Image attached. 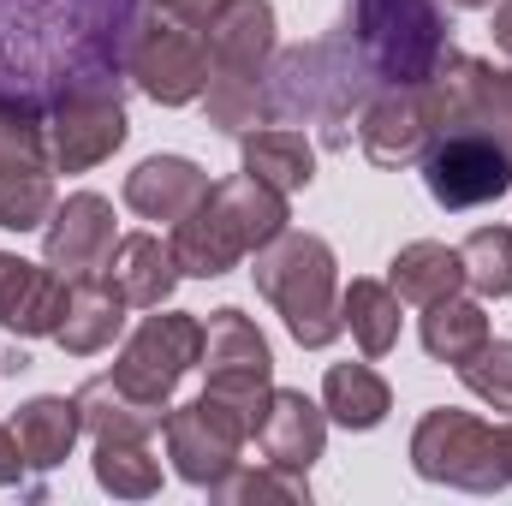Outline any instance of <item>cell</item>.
<instances>
[{"instance_id": "9c48e42d", "label": "cell", "mask_w": 512, "mask_h": 506, "mask_svg": "<svg viewBox=\"0 0 512 506\" xmlns=\"http://www.w3.org/2000/svg\"><path fill=\"white\" fill-rule=\"evenodd\" d=\"M203 358V322L185 316V310H161V316H143L137 334L120 346V364L108 376L126 387L131 399L143 405H173V387L185 381V370H197Z\"/></svg>"}, {"instance_id": "83f0119b", "label": "cell", "mask_w": 512, "mask_h": 506, "mask_svg": "<svg viewBox=\"0 0 512 506\" xmlns=\"http://www.w3.org/2000/svg\"><path fill=\"white\" fill-rule=\"evenodd\" d=\"M459 381H465L483 405H495L501 417H512V340H495V334H489V346L459 364Z\"/></svg>"}, {"instance_id": "e0dca14e", "label": "cell", "mask_w": 512, "mask_h": 506, "mask_svg": "<svg viewBox=\"0 0 512 506\" xmlns=\"http://www.w3.org/2000/svg\"><path fill=\"white\" fill-rule=\"evenodd\" d=\"M209 191V173L185 155H149L126 173V209L143 221H185Z\"/></svg>"}, {"instance_id": "6da1fadb", "label": "cell", "mask_w": 512, "mask_h": 506, "mask_svg": "<svg viewBox=\"0 0 512 506\" xmlns=\"http://www.w3.org/2000/svg\"><path fill=\"white\" fill-rule=\"evenodd\" d=\"M286 191L262 185L251 173H233L221 185L203 191V203L173 221V256H179V274H197V280H221L233 274L245 256H256L268 239L286 233Z\"/></svg>"}, {"instance_id": "52a82bcc", "label": "cell", "mask_w": 512, "mask_h": 506, "mask_svg": "<svg viewBox=\"0 0 512 506\" xmlns=\"http://www.w3.org/2000/svg\"><path fill=\"white\" fill-rule=\"evenodd\" d=\"M120 143H126L120 78H108V72L66 78V90L54 96V114H48V161H54V173H84V167L108 161Z\"/></svg>"}, {"instance_id": "836d02e7", "label": "cell", "mask_w": 512, "mask_h": 506, "mask_svg": "<svg viewBox=\"0 0 512 506\" xmlns=\"http://www.w3.org/2000/svg\"><path fill=\"white\" fill-rule=\"evenodd\" d=\"M501 429H507V453H512V417H507V423H501Z\"/></svg>"}, {"instance_id": "8992f818", "label": "cell", "mask_w": 512, "mask_h": 506, "mask_svg": "<svg viewBox=\"0 0 512 506\" xmlns=\"http://www.w3.org/2000/svg\"><path fill=\"white\" fill-rule=\"evenodd\" d=\"M161 435H167L173 471L185 483H197V489H215L239 465L245 441H256V423H251V411H239L233 399H221V393L203 387L191 405H167Z\"/></svg>"}, {"instance_id": "9a60e30c", "label": "cell", "mask_w": 512, "mask_h": 506, "mask_svg": "<svg viewBox=\"0 0 512 506\" xmlns=\"http://www.w3.org/2000/svg\"><path fill=\"white\" fill-rule=\"evenodd\" d=\"M66 292L72 280L54 274L48 262H24V256L0 251V328L24 334V340H54L60 316H66Z\"/></svg>"}, {"instance_id": "cb8c5ba5", "label": "cell", "mask_w": 512, "mask_h": 506, "mask_svg": "<svg viewBox=\"0 0 512 506\" xmlns=\"http://www.w3.org/2000/svg\"><path fill=\"white\" fill-rule=\"evenodd\" d=\"M340 322L352 328L364 358H387L399 346V292L387 280H352L340 292Z\"/></svg>"}, {"instance_id": "5bb4252c", "label": "cell", "mask_w": 512, "mask_h": 506, "mask_svg": "<svg viewBox=\"0 0 512 506\" xmlns=\"http://www.w3.org/2000/svg\"><path fill=\"white\" fill-rule=\"evenodd\" d=\"M256 447H262V465L304 477V471L322 459V447H328V411L310 405V399L292 393V387H274V393H268V411H262V423H256Z\"/></svg>"}, {"instance_id": "484cf974", "label": "cell", "mask_w": 512, "mask_h": 506, "mask_svg": "<svg viewBox=\"0 0 512 506\" xmlns=\"http://www.w3.org/2000/svg\"><path fill=\"white\" fill-rule=\"evenodd\" d=\"M96 483L120 501H149L161 489V465L149 441H96Z\"/></svg>"}, {"instance_id": "603a6c76", "label": "cell", "mask_w": 512, "mask_h": 506, "mask_svg": "<svg viewBox=\"0 0 512 506\" xmlns=\"http://www.w3.org/2000/svg\"><path fill=\"white\" fill-rule=\"evenodd\" d=\"M489 346V316H483V304L477 298H441V304H429V316H423V352L435 358V364H465V358H477Z\"/></svg>"}, {"instance_id": "ba28073f", "label": "cell", "mask_w": 512, "mask_h": 506, "mask_svg": "<svg viewBox=\"0 0 512 506\" xmlns=\"http://www.w3.org/2000/svg\"><path fill=\"white\" fill-rule=\"evenodd\" d=\"M197 370H203L209 393L233 399L239 411H251V423H262L268 393H274V352H268L262 328L239 304H221L203 322V358H197Z\"/></svg>"}, {"instance_id": "ffe728a7", "label": "cell", "mask_w": 512, "mask_h": 506, "mask_svg": "<svg viewBox=\"0 0 512 506\" xmlns=\"http://www.w3.org/2000/svg\"><path fill=\"white\" fill-rule=\"evenodd\" d=\"M387 286L399 292V304L429 310V304H441V298H453L465 286V256L453 251V245L417 239V245H405V251L387 262Z\"/></svg>"}, {"instance_id": "1f68e13d", "label": "cell", "mask_w": 512, "mask_h": 506, "mask_svg": "<svg viewBox=\"0 0 512 506\" xmlns=\"http://www.w3.org/2000/svg\"><path fill=\"white\" fill-rule=\"evenodd\" d=\"M495 48L512 54V0H495Z\"/></svg>"}, {"instance_id": "4fadbf2b", "label": "cell", "mask_w": 512, "mask_h": 506, "mask_svg": "<svg viewBox=\"0 0 512 506\" xmlns=\"http://www.w3.org/2000/svg\"><path fill=\"white\" fill-rule=\"evenodd\" d=\"M114 251V203L96 197V191H78L66 197L48 221H42V262L66 280L78 274H96Z\"/></svg>"}, {"instance_id": "5b68a950", "label": "cell", "mask_w": 512, "mask_h": 506, "mask_svg": "<svg viewBox=\"0 0 512 506\" xmlns=\"http://www.w3.org/2000/svg\"><path fill=\"white\" fill-rule=\"evenodd\" d=\"M54 215L48 126L24 96H0V227L30 233Z\"/></svg>"}, {"instance_id": "4316f807", "label": "cell", "mask_w": 512, "mask_h": 506, "mask_svg": "<svg viewBox=\"0 0 512 506\" xmlns=\"http://www.w3.org/2000/svg\"><path fill=\"white\" fill-rule=\"evenodd\" d=\"M459 256H465V286L477 298H512V227H477Z\"/></svg>"}, {"instance_id": "d4e9b609", "label": "cell", "mask_w": 512, "mask_h": 506, "mask_svg": "<svg viewBox=\"0 0 512 506\" xmlns=\"http://www.w3.org/2000/svg\"><path fill=\"white\" fill-rule=\"evenodd\" d=\"M322 411L340 423V429H376L387 411H393V393L370 364H334L322 381Z\"/></svg>"}, {"instance_id": "d6a6232c", "label": "cell", "mask_w": 512, "mask_h": 506, "mask_svg": "<svg viewBox=\"0 0 512 506\" xmlns=\"http://www.w3.org/2000/svg\"><path fill=\"white\" fill-rule=\"evenodd\" d=\"M453 12H477V6H495V0H447Z\"/></svg>"}, {"instance_id": "7402d4cb", "label": "cell", "mask_w": 512, "mask_h": 506, "mask_svg": "<svg viewBox=\"0 0 512 506\" xmlns=\"http://www.w3.org/2000/svg\"><path fill=\"white\" fill-rule=\"evenodd\" d=\"M78 429H84L78 399H60V393H42V399L18 405V417H12V435H18L30 471H54V465H66Z\"/></svg>"}, {"instance_id": "ac0fdd59", "label": "cell", "mask_w": 512, "mask_h": 506, "mask_svg": "<svg viewBox=\"0 0 512 506\" xmlns=\"http://www.w3.org/2000/svg\"><path fill=\"white\" fill-rule=\"evenodd\" d=\"M108 280L126 292L131 310H161L167 298H173V286H179V256L173 245H161L155 233H126V239H114V251H108Z\"/></svg>"}, {"instance_id": "7a4b0ae2", "label": "cell", "mask_w": 512, "mask_h": 506, "mask_svg": "<svg viewBox=\"0 0 512 506\" xmlns=\"http://www.w3.org/2000/svg\"><path fill=\"white\" fill-rule=\"evenodd\" d=\"M251 280H256V292L280 310V322H286V334L298 346L322 352V346H334L346 334V322H340V274H334L328 239L286 227L280 239H268L256 251Z\"/></svg>"}, {"instance_id": "f546056e", "label": "cell", "mask_w": 512, "mask_h": 506, "mask_svg": "<svg viewBox=\"0 0 512 506\" xmlns=\"http://www.w3.org/2000/svg\"><path fill=\"white\" fill-rule=\"evenodd\" d=\"M167 18H179V24H191V30H209L221 12H227V0H155Z\"/></svg>"}, {"instance_id": "8fae6325", "label": "cell", "mask_w": 512, "mask_h": 506, "mask_svg": "<svg viewBox=\"0 0 512 506\" xmlns=\"http://www.w3.org/2000/svg\"><path fill=\"white\" fill-rule=\"evenodd\" d=\"M126 72L131 84L161 102V108H185L203 102L209 90V42L191 24H131V48H126Z\"/></svg>"}, {"instance_id": "7c38bea8", "label": "cell", "mask_w": 512, "mask_h": 506, "mask_svg": "<svg viewBox=\"0 0 512 506\" xmlns=\"http://www.w3.org/2000/svg\"><path fill=\"white\" fill-rule=\"evenodd\" d=\"M441 137V114H435V96L429 84H393L382 90L370 108H364V126L358 143L376 167H411L423 161V149Z\"/></svg>"}, {"instance_id": "4dcf8cb0", "label": "cell", "mask_w": 512, "mask_h": 506, "mask_svg": "<svg viewBox=\"0 0 512 506\" xmlns=\"http://www.w3.org/2000/svg\"><path fill=\"white\" fill-rule=\"evenodd\" d=\"M24 447H18V435H12V423H0V489H18L24 483Z\"/></svg>"}, {"instance_id": "f1b7e54d", "label": "cell", "mask_w": 512, "mask_h": 506, "mask_svg": "<svg viewBox=\"0 0 512 506\" xmlns=\"http://www.w3.org/2000/svg\"><path fill=\"white\" fill-rule=\"evenodd\" d=\"M215 501H227V506H245V501H310V489H304V477H292V471H280L274 477V465L268 471H245V459L209 489Z\"/></svg>"}, {"instance_id": "277c9868", "label": "cell", "mask_w": 512, "mask_h": 506, "mask_svg": "<svg viewBox=\"0 0 512 506\" xmlns=\"http://www.w3.org/2000/svg\"><path fill=\"white\" fill-rule=\"evenodd\" d=\"M411 471L423 483H447V489H465V495H495V489L512 483L507 429L483 423L471 411L435 405L411 429Z\"/></svg>"}, {"instance_id": "d6986e66", "label": "cell", "mask_w": 512, "mask_h": 506, "mask_svg": "<svg viewBox=\"0 0 512 506\" xmlns=\"http://www.w3.org/2000/svg\"><path fill=\"white\" fill-rule=\"evenodd\" d=\"M239 155H245V173L262 179V185H274V191H304L310 179H316V149H310V137L292 126H251L239 131Z\"/></svg>"}, {"instance_id": "30bf717a", "label": "cell", "mask_w": 512, "mask_h": 506, "mask_svg": "<svg viewBox=\"0 0 512 506\" xmlns=\"http://www.w3.org/2000/svg\"><path fill=\"white\" fill-rule=\"evenodd\" d=\"M423 185L441 209H483L512 191V155L489 131L453 126L423 149Z\"/></svg>"}, {"instance_id": "2e32d148", "label": "cell", "mask_w": 512, "mask_h": 506, "mask_svg": "<svg viewBox=\"0 0 512 506\" xmlns=\"http://www.w3.org/2000/svg\"><path fill=\"white\" fill-rule=\"evenodd\" d=\"M126 292L108 280V268H96V274H78L72 280V292H66V316H60V328H54V340H60V352H72V358H90V352H102V346H114V334L126 328Z\"/></svg>"}, {"instance_id": "44dd1931", "label": "cell", "mask_w": 512, "mask_h": 506, "mask_svg": "<svg viewBox=\"0 0 512 506\" xmlns=\"http://www.w3.org/2000/svg\"><path fill=\"white\" fill-rule=\"evenodd\" d=\"M78 417H84V429H90L96 441H149V435H161V423H167L161 405L131 399L114 376H96V381L78 387Z\"/></svg>"}, {"instance_id": "3957f363", "label": "cell", "mask_w": 512, "mask_h": 506, "mask_svg": "<svg viewBox=\"0 0 512 506\" xmlns=\"http://www.w3.org/2000/svg\"><path fill=\"white\" fill-rule=\"evenodd\" d=\"M203 42H209V90H203L209 126L233 131V137L262 126L268 120L262 78L274 60V6L268 0H227V12L203 30Z\"/></svg>"}]
</instances>
